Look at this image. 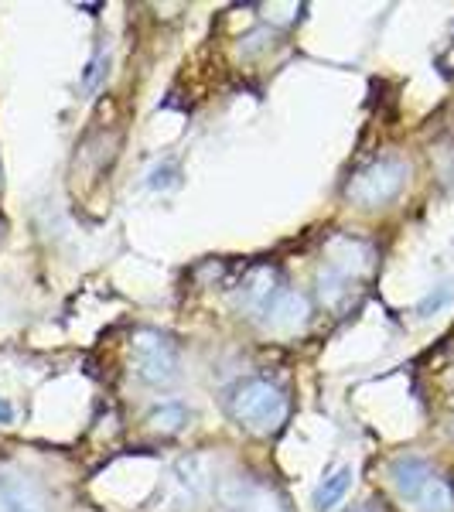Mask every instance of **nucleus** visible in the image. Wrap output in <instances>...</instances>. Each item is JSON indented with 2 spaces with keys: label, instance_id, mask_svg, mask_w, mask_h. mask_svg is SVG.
I'll list each match as a JSON object with an SVG mask.
<instances>
[{
  "label": "nucleus",
  "instance_id": "1",
  "mask_svg": "<svg viewBox=\"0 0 454 512\" xmlns=\"http://www.w3.org/2000/svg\"><path fill=\"white\" fill-rule=\"evenodd\" d=\"M226 410L243 431L270 437L287 424L291 400H287V393L280 390L274 379L250 376V379H239L233 390L226 393Z\"/></svg>",
  "mask_w": 454,
  "mask_h": 512
},
{
  "label": "nucleus",
  "instance_id": "2",
  "mask_svg": "<svg viewBox=\"0 0 454 512\" xmlns=\"http://www.w3.org/2000/svg\"><path fill=\"white\" fill-rule=\"evenodd\" d=\"M407 175H410L407 161L379 158L352 175V181L345 185V198L352 205H362V209H379V205L393 202L400 195V188L407 185Z\"/></svg>",
  "mask_w": 454,
  "mask_h": 512
},
{
  "label": "nucleus",
  "instance_id": "3",
  "mask_svg": "<svg viewBox=\"0 0 454 512\" xmlns=\"http://www.w3.org/2000/svg\"><path fill=\"white\" fill-rule=\"evenodd\" d=\"M130 352H134L137 376L144 379L147 386L175 383V376H178V345L171 342V335L154 332V328H144V332L134 335Z\"/></svg>",
  "mask_w": 454,
  "mask_h": 512
},
{
  "label": "nucleus",
  "instance_id": "4",
  "mask_svg": "<svg viewBox=\"0 0 454 512\" xmlns=\"http://www.w3.org/2000/svg\"><path fill=\"white\" fill-rule=\"evenodd\" d=\"M0 512H52V499L31 475L0 472Z\"/></svg>",
  "mask_w": 454,
  "mask_h": 512
},
{
  "label": "nucleus",
  "instance_id": "5",
  "mask_svg": "<svg viewBox=\"0 0 454 512\" xmlns=\"http://www.w3.org/2000/svg\"><path fill=\"white\" fill-rule=\"evenodd\" d=\"M308 315H311V304L304 294L291 291V287H284L274 301L263 308V315L257 318L267 332H277V335H291L297 328L308 325Z\"/></svg>",
  "mask_w": 454,
  "mask_h": 512
},
{
  "label": "nucleus",
  "instance_id": "6",
  "mask_svg": "<svg viewBox=\"0 0 454 512\" xmlns=\"http://www.w3.org/2000/svg\"><path fill=\"white\" fill-rule=\"evenodd\" d=\"M280 291H284V280H280L274 267H253L250 274L239 280L236 304H239V311H246L250 318H260L263 308H267Z\"/></svg>",
  "mask_w": 454,
  "mask_h": 512
},
{
  "label": "nucleus",
  "instance_id": "7",
  "mask_svg": "<svg viewBox=\"0 0 454 512\" xmlns=\"http://www.w3.org/2000/svg\"><path fill=\"white\" fill-rule=\"evenodd\" d=\"M434 478H437V472L431 468V461L417 458V454H400V458L390 465L393 489L400 492V499L414 502V506H417V499L424 495V489L434 482Z\"/></svg>",
  "mask_w": 454,
  "mask_h": 512
},
{
  "label": "nucleus",
  "instance_id": "8",
  "mask_svg": "<svg viewBox=\"0 0 454 512\" xmlns=\"http://www.w3.org/2000/svg\"><path fill=\"white\" fill-rule=\"evenodd\" d=\"M352 287H356V277L349 270L335 267V263L325 260V267L318 270V297L325 308L332 311H342L345 304L352 301Z\"/></svg>",
  "mask_w": 454,
  "mask_h": 512
},
{
  "label": "nucleus",
  "instance_id": "9",
  "mask_svg": "<svg viewBox=\"0 0 454 512\" xmlns=\"http://www.w3.org/2000/svg\"><path fill=\"white\" fill-rule=\"evenodd\" d=\"M349 485H352V468H338V472H332L328 478H321V485L315 489V495H311V506H315L318 512L335 509L338 502L345 499Z\"/></svg>",
  "mask_w": 454,
  "mask_h": 512
},
{
  "label": "nucleus",
  "instance_id": "10",
  "mask_svg": "<svg viewBox=\"0 0 454 512\" xmlns=\"http://www.w3.org/2000/svg\"><path fill=\"white\" fill-rule=\"evenodd\" d=\"M147 424H151L154 431H161V434H178L181 427L188 424L185 403H178V400H164V403H158V407L151 410V417H147Z\"/></svg>",
  "mask_w": 454,
  "mask_h": 512
},
{
  "label": "nucleus",
  "instance_id": "11",
  "mask_svg": "<svg viewBox=\"0 0 454 512\" xmlns=\"http://www.w3.org/2000/svg\"><path fill=\"white\" fill-rule=\"evenodd\" d=\"M417 512H454V489L448 478L437 475L431 485L424 489V495L417 499Z\"/></svg>",
  "mask_w": 454,
  "mask_h": 512
},
{
  "label": "nucleus",
  "instance_id": "12",
  "mask_svg": "<svg viewBox=\"0 0 454 512\" xmlns=\"http://www.w3.org/2000/svg\"><path fill=\"white\" fill-rule=\"evenodd\" d=\"M222 512H284V509L270 506L267 495L257 492V489H246V485L239 482L236 495H226V509Z\"/></svg>",
  "mask_w": 454,
  "mask_h": 512
},
{
  "label": "nucleus",
  "instance_id": "13",
  "mask_svg": "<svg viewBox=\"0 0 454 512\" xmlns=\"http://www.w3.org/2000/svg\"><path fill=\"white\" fill-rule=\"evenodd\" d=\"M451 297H454V287H451V284H441V287H434V291L427 294L424 301L417 304V315H420V318H431V315H437V311H441L444 304L451 301Z\"/></svg>",
  "mask_w": 454,
  "mask_h": 512
},
{
  "label": "nucleus",
  "instance_id": "14",
  "mask_svg": "<svg viewBox=\"0 0 454 512\" xmlns=\"http://www.w3.org/2000/svg\"><path fill=\"white\" fill-rule=\"evenodd\" d=\"M147 185L151 188H175L178 185V164H171V161L158 164V168L147 175Z\"/></svg>",
  "mask_w": 454,
  "mask_h": 512
},
{
  "label": "nucleus",
  "instance_id": "15",
  "mask_svg": "<svg viewBox=\"0 0 454 512\" xmlns=\"http://www.w3.org/2000/svg\"><path fill=\"white\" fill-rule=\"evenodd\" d=\"M103 59H106V55H103V52H99V55H96V59H93V62H89V72H86V76H82V86H86V89H93V86H96L99 72H103Z\"/></svg>",
  "mask_w": 454,
  "mask_h": 512
},
{
  "label": "nucleus",
  "instance_id": "16",
  "mask_svg": "<svg viewBox=\"0 0 454 512\" xmlns=\"http://www.w3.org/2000/svg\"><path fill=\"white\" fill-rule=\"evenodd\" d=\"M11 420H14L11 403H7V400H0V424H11Z\"/></svg>",
  "mask_w": 454,
  "mask_h": 512
},
{
  "label": "nucleus",
  "instance_id": "17",
  "mask_svg": "<svg viewBox=\"0 0 454 512\" xmlns=\"http://www.w3.org/2000/svg\"><path fill=\"white\" fill-rule=\"evenodd\" d=\"M352 512H383V509H379V502H373V499H369V502H362V506H356V509H352Z\"/></svg>",
  "mask_w": 454,
  "mask_h": 512
}]
</instances>
